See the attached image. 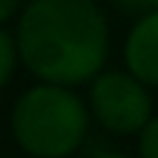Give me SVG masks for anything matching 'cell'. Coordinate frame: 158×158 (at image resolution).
Instances as JSON below:
<instances>
[{"instance_id": "1", "label": "cell", "mask_w": 158, "mask_h": 158, "mask_svg": "<svg viewBox=\"0 0 158 158\" xmlns=\"http://www.w3.org/2000/svg\"><path fill=\"white\" fill-rule=\"evenodd\" d=\"M17 50L42 81L81 83L106 61V17L92 0H33L19 19Z\"/></svg>"}, {"instance_id": "2", "label": "cell", "mask_w": 158, "mask_h": 158, "mask_svg": "<svg viewBox=\"0 0 158 158\" xmlns=\"http://www.w3.org/2000/svg\"><path fill=\"white\" fill-rule=\"evenodd\" d=\"M14 136L22 150L39 158L69 156L86 136V108L61 83H44L25 92L14 106Z\"/></svg>"}, {"instance_id": "3", "label": "cell", "mask_w": 158, "mask_h": 158, "mask_svg": "<svg viewBox=\"0 0 158 158\" xmlns=\"http://www.w3.org/2000/svg\"><path fill=\"white\" fill-rule=\"evenodd\" d=\"M92 108L108 131L133 133L150 119V94L136 75L106 72L92 86Z\"/></svg>"}, {"instance_id": "4", "label": "cell", "mask_w": 158, "mask_h": 158, "mask_svg": "<svg viewBox=\"0 0 158 158\" xmlns=\"http://www.w3.org/2000/svg\"><path fill=\"white\" fill-rule=\"evenodd\" d=\"M125 58L131 67V75H136L142 83L158 86V8L136 22V28L128 36Z\"/></svg>"}, {"instance_id": "5", "label": "cell", "mask_w": 158, "mask_h": 158, "mask_svg": "<svg viewBox=\"0 0 158 158\" xmlns=\"http://www.w3.org/2000/svg\"><path fill=\"white\" fill-rule=\"evenodd\" d=\"M14 58H17V47L14 42L0 31V89L6 86V81L11 78V69H14Z\"/></svg>"}, {"instance_id": "6", "label": "cell", "mask_w": 158, "mask_h": 158, "mask_svg": "<svg viewBox=\"0 0 158 158\" xmlns=\"http://www.w3.org/2000/svg\"><path fill=\"white\" fill-rule=\"evenodd\" d=\"M142 156L144 158H158V119H147V125L142 128Z\"/></svg>"}, {"instance_id": "7", "label": "cell", "mask_w": 158, "mask_h": 158, "mask_svg": "<svg viewBox=\"0 0 158 158\" xmlns=\"http://www.w3.org/2000/svg\"><path fill=\"white\" fill-rule=\"evenodd\" d=\"M19 6V0H0V22L3 19H8L11 14H14V8Z\"/></svg>"}, {"instance_id": "8", "label": "cell", "mask_w": 158, "mask_h": 158, "mask_svg": "<svg viewBox=\"0 0 158 158\" xmlns=\"http://www.w3.org/2000/svg\"><path fill=\"white\" fill-rule=\"evenodd\" d=\"M119 6H122L125 11H133L136 6H144V0H119Z\"/></svg>"}, {"instance_id": "9", "label": "cell", "mask_w": 158, "mask_h": 158, "mask_svg": "<svg viewBox=\"0 0 158 158\" xmlns=\"http://www.w3.org/2000/svg\"><path fill=\"white\" fill-rule=\"evenodd\" d=\"M97 158H128V156H117V153H106V156H97Z\"/></svg>"}, {"instance_id": "10", "label": "cell", "mask_w": 158, "mask_h": 158, "mask_svg": "<svg viewBox=\"0 0 158 158\" xmlns=\"http://www.w3.org/2000/svg\"><path fill=\"white\" fill-rule=\"evenodd\" d=\"M144 6L147 8H158V0H144Z\"/></svg>"}]
</instances>
